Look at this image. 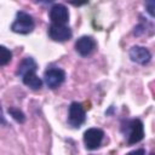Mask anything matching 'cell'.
Instances as JSON below:
<instances>
[{"mask_svg":"<svg viewBox=\"0 0 155 155\" xmlns=\"http://www.w3.org/2000/svg\"><path fill=\"white\" fill-rule=\"evenodd\" d=\"M8 114L17 121V122H24V120H25V115L23 114V111L22 110H19L18 108H15V107H11V108H8Z\"/></svg>","mask_w":155,"mask_h":155,"instance_id":"13","label":"cell"},{"mask_svg":"<svg viewBox=\"0 0 155 155\" xmlns=\"http://www.w3.org/2000/svg\"><path fill=\"white\" fill-rule=\"evenodd\" d=\"M130 58L132 62H136L138 64L145 65L151 59V53L148 48L143 46H133L130 50Z\"/></svg>","mask_w":155,"mask_h":155,"instance_id":"9","label":"cell"},{"mask_svg":"<svg viewBox=\"0 0 155 155\" xmlns=\"http://www.w3.org/2000/svg\"><path fill=\"white\" fill-rule=\"evenodd\" d=\"M145 6H147V11H148L149 15L153 17V16H154V11H153V8H154V1H149V2H147Z\"/></svg>","mask_w":155,"mask_h":155,"instance_id":"15","label":"cell"},{"mask_svg":"<svg viewBox=\"0 0 155 155\" xmlns=\"http://www.w3.org/2000/svg\"><path fill=\"white\" fill-rule=\"evenodd\" d=\"M150 155H153V154H150Z\"/></svg>","mask_w":155,"mask_h":155,"instance_id":"16","label":"cell"},{"mask_svg":"<svg viewBox=\"0 0 155 155\" xmlns=\"http://www.w3.org/2000/svg\"><path fill=\"white\" fill-rule=\"evenodd\" d=\"M96 47H97L96 40L88 35H84L75 41V51L82 57L90 56L96 50Z\"/></svg>","mask_w":155,"mask_h":155,"instance_id":"8","label":"cell"},{"mask_svg":"<svg viewBox=\"0 0 155 155\" xmlns=\"http://www.w3.org/2000/svg\"><path fill=\"white\" fill-rule=\"evenodd\" d=\"M11 59H12V52L10 51V48L0 45V67L8 64Z\"/></svg>","mask_w":155,"mask_h":155,"instance_id":"12","label":"cell"},{"mask_svg":"<svg viewBox=\"0 0 155 155\" xmlns=\"http://www.w3.org/2000/svg\"><path fill=\"white\" fill-rule=\"evenodd\" d=\"M34 27H35L34 18L27 12L18 11L15 22L11 24V30L17 34H29L33 31Z\"/></svg>","mask_w":155,"mask_h":155,"instance_id":"2","label":"cell"},{"mask_svg":"<svg viewBox=\"0 0 155 155\" xmlns=\"http://www.w3.org/2000/svg\"><path fill=\"white\" fill-rule=\"evenodd\" d=\"M48 15H50L51 24L67 25V23L69 22V11L62 4H54L50 8V13Z\"/></svg>","mask_w":155,"mask_h":155,"instance_id":"6","label":"cell"},{"mask_svg":"<svg viewBox=\"0 0 155 155\" xmlns=\"http://www.w3.org/2000/svg\"><path fill=\"white\" fill-rule=\"evenodd\" d=\"M104 138V132L101 128H88L85 131L84 133V143L86 149L88 150H94L97 148H99V145L102 144Z\"/></svg>","mask_w":155,"mask_h":155,"instance_id":"5","label":"cell"},{"mask_svg":"<svg viewBox=\"0 0 155 155\" xmlns=\"http://www.w3.org/2000/svg\"><path fill=\"white\" fill-rule=\"evenodd\" d=\"M85 121H86V113L82 104L78 102H73L69 105L68 124L74 128H79Z\"/></svg>","mask_w":155,"mask_h":155,"instance_id":"4","label":"cell"},{"mask_svg":"<svg viewBox=\"0 0 155 155\" xmlns=\"http://www.w3.org/2000/svg\"><path fill=\"white\" fill-rule=\"evenodd\" d=\"M38 69V64L34 61V58L31 57H25L24 59H22V62L18 64V69L16 71V74L18 76H22L24 73L29 71V70H36Z\"/></svg>","mask_w":155,"mask_h":155,"instance_id":"11","label":"cell"},{"mask_svg":"<svg viewBox=\"0 0 155 155\" xmlns=\"http://www.w3.org/2000/svg\"><path fill=\"white\" fill-rule=\"evenodd\" d=\"M65 80V71L57 67H51L44 73V81L47 87L54 90L59 87Z\"/></svg>","mask_w":155,"mask_h":155,"instance_id":"3","label":"cell"},{"mask_svg":"<svg viewBox=\"0 0 155 155\" xmlns=\"http://www.w3.org/2000/svg\"><path fill=\"white\" fill-rule=\"evenodd\" d=\"M122 131L127 136V143L130 145L139 143L144 138V125L139 119H132L127 121Z\"/></svg>","mask_w":155,"mask_h":155,"instance_id":"1","label":"cell"},{"mask_svg":"<svg viewBox=\"0 0 155 155\" xmlns=\"http://www.w3.org/2000/svg\"><path fill=\"white\" fill-rule=\"evenodd\" d=\"M47 34L51 40L57 42H64L69 40L73 35L71 29L68 25H57V24H51L47 29Z\"/></svg>","mask_w":155,"mask_h":155,"instance_id":"7","label":"cell"},{"mask_svg":"<svg viewBox=\"0 0 155 155\" xmlns=\"http://www.w3.org/2000/svg\"><path fill=\"white\" fill-rule=\"evenodd\" d=\"M126 155H145V150L143 148H139V149H136V150H132V151L127 153Z\"/></svg>","mask_w":155,"mask_h":155,"instance_id":"14","label":"cell"},{"mask_svg":"<svg viewBox=\"0 0 155 155\" xmlns=\"http://www.w3.org/2000/svg\"><path fill=\"white\" fill-rule=\"evenodd\" d=\"M36 70H29L24 73L21 78L25 86H28L31 90H40L42 87V80L35 74Z\"/></svg>","mask_w":155,"mask_h":155,"instance_id":"10","label":"cell"}]
</instances>
